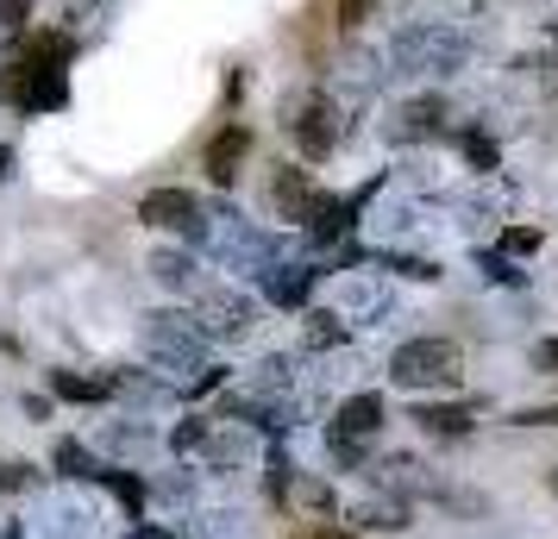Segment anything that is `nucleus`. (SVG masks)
<instances>
[{
	"label": "nucleus",
	"mask_w": 558,
	"mask_h": 539,
	"mask_svg": "<svg viewBox=\"0 0 558 539\" xmlns=\"http://www.w3.org/2000/svg\"><path fill=\"white\" fill-rule=\"evenodd\" d=\"M464 63H471V38L458 26H439V20H408L389 38V70L408 82H446Z\"/></svg>",
	"instance_id": "obj_1"
},
{
	"label": "nucleus",
	"mask_w": 558,
	"mask_h": 539,
	"mask_svg": "<svg viewBox=\"0 0 558 539\" xmlns=\"http://www.w3.org/2000/svg\"><path fill=\"white\" fill-rule=\"evenodd\" d=\"M170 452L177 458H195V470H239L257 452V439L239 420H207V414H195V420H177Z\"/></svg>",
	"instance_id": "obj_2"
},
{
	"label": "nucleus",
	"mask_w": 558,
	"mask_h": 539,
	"mask_svg": "<svg viewBox=\"0 0 558 539\" xmlns=\"http://www.w3.org/2000/svg\"><path fill=\"white\" fill-rule=\"evenodd\" d=\"M138 339H145V352L157 358V370H177V377H189V370H207V333L195 327V314L157 308V314H145Z\"/></svg>",
	"instance_id": "obj_3"
},
{
	"label": "nucleus",
	"mask_w": 558,
	"mask_h": 539,
	"mask_svg": "<svg viewBox=\"0 0 558 539\" xmlns=\"http://www.w3.org/2000/svg\"><path fill=\"white\" fill-rule=\"evenodd\" d=\"M389 377H396V389H414V395L458 389L464 352H458L452 339H408V345H396V358H389Z\"/></svg>",
	"instance_id": "obj_4"
},
{
	"label": "nucleus",
	"mask_w": 558,
	"mask_h": 539,
	"mask_svg": "<svg viewBox=\"0 0 558 539\" xmlns=\"http://www.w3.org/2000/svg\"><path fill=\"white\" fill-rule=\"evenodd\" d=\"M189 302H195V327H202L207 339H227V345H239V339L257 333V302L245 295V289L214 283V277H207Z\"/></svg>",
	"instance_id": "obj_5"
},
{
	"label": "nucleus",
	"mask_w": 558,
	"mask_h": 539,
	"mask_svg": "<svg viewBox=\"0 0 558 539\" xmlns=\"http://www.w3.org/2000/svg\"><path fill=\"white\" fill-rule=\"evenodd\" d=\"M289 132H295V145H302V157H332V145L345 138V107L332 101V95H295L289 101Z\"/></svg>",
	"instance_id": "obj_6"
},
{
	"label": "nucleus",
	"mask_w": 558,
	"mask_h": 539,
	"mask_svg": "<svg viewBox=\"0 0 558 539\" xmlns=\"http://www.w3.org/2000/svg\"><path fill=\"white\" fill-rule=\"evenodd\" d=\"M357 195H320L314 188V201L302 213V232H307V252H332V245H345L357 232Z\"/></svg>",
	"instance_id": "obj_7"
},
{
	"label": "nucleus",
	"mask_w": 558,
	"mask_h": 539,
	"mask_svg": "<svg viewBox=\"0 0 558 539\" xmlns=\"http://www.w3.org/2000/svg\"><path fill=\"white\" fill-rule=\"evenodd\" d=\"M371 489H383V495H402V502H414V495H439L446 489V477H433L427 458H414V452H389V458L371 464Z\"/></svg>",
	"instance_id": "obj_8"
},
{
	"label": "nucleus",
	"mask_w": 558,
	"mask_h": 539,
	"mask_svg": "<svg viewBox=\"0 0 558 539\" xmlns=\"http://www.w3.org/2000/svg\"><path fill=\"white\" fill-rule=\"evenodd\" d=\"M452 101L446 95H408L402 113H396V138H408V145H433V138H452Z\"/></svg>",
	"instance_id": "obj_9"
},
{
	"label": "nucleus",
	"mask_w": 558,
	"mask_h": 539,
	"mask_svg": "<svg viewBox=\"0 0 558 539\" xmlns=\"http://www.w3.org/2000/svg\"><path fill=\"white\" fill-rule=\"evenodd\" d=\"M202 207L207 201L195 195V188H151V195L138 201V220H145L151 232H182V238H189L195 220H202Z\"/></svg>",
	"instance_id": "obj_10"
},
{
	"label": "nucleus",
	"mask_w": 558,
	"mask_h": 539,
	"mask_svg": "<svg viewBox=\"0 0 558 539\" xmlns=\"http://www.w3.org/2000/svg\"><path fill=\"white\" fill-rule=\"evenodd\" d=\"M264 201H270V213H277V220L302 226L307 201H314V182H307L302 163H270V176H264Z\"/></svg>",
	"instance_id": "obj_11"
},
{
	"label": "nucleus",
	"mask_w": 558,
	"mask_h": 539,
	"mask_svg": "<svg viewBox=\"0 0 558 539\" xmlns=\"http://www.w3.org/2000/svg\"><path fill=\"white\" fill-rule=\"evenodd\" d=\"M182 389L170 383V377H157V370H138V364H126V370H113V402H126L132 414H157L170 408Z\"/></svg>",
	"instance_id": "obj_12"
},
{
	"label": "nucleus",
	"mask_w": 558,
	"mask_h": 539,
	"mask_svg": "<svg viewBox=\"0 0 558 539\" xmlns=\"http://www.w3.org/2000/svg\"><path fill=\"white\" fill-rule=\"evenodd\" d=\"M314 277H320V270H307V264H295V257H282V264H270V270L257 277V295H264L270 308H307Z\"/></svg>",
	"instance_id": "obj_13"
},
{
	"label": "nucleus",
	"mask_w": 558,
	"mask_h": 539,
	"mask_svg": "<svg viewBox=\"0 0 558 539\" xmlns=\"http://www.w3.org/2000/svg\"><path fill=\"white\" fill-rule=\"evenodd\" d=\"M345 514L357 520L352 534H402L408 520H414V502H402V495H383V489H364Z\"/></svg>",
	"instance_id": "obj_14"
},
{
	"label": "nucleus",
	"mask_w": 558,
	"mask_h": 539,
	"mask_svg": "<svg viewBox=\"0 0 558 539\" xmlns=\"http://www.w3.org/2000/svg\"><path fill=\"white\" fill-rule=\"evenodd\" d=\"M38 534H45V539H95V502L76 495V489H57Z\"/></svg>",
	"instance_id": "obj_15"
},
{
	"label": "nucleus",
	"mask_w": 558,
	"mask_h": 539,
	"mask_svg": "<svg viewBox=\"0 0 558 539\" xmlns=\"http://www.w3.org/2000/svg\"><path fill=\"white\" fill-rule=\"evenodd\" d=\"M327 433L332 439H357V445H371V439L383 433V395H345L339 408H332V420H327Z\"/></svg>",
	"instance_id": "obj_16"
},
{
	"label": "nucleus",
	"mask_w": 558,
	"mask_h": 539,
	"mask_svg": "<svg viewBox=\"0 0 558 539\" xmlns=\"http://www.w3.org/2000/svg\"><path fill=\"white\" fill-rule=\"evenodd\" d=\"M151 283L157 289H170V295H195V289L207 283V270H202V257L195 252H182V245H163V252H151Z\"/></svg>",
	"instance_id": "obj_17"
},
{
	"label": "nucleus",
	"mask_w": 558,
	"mask_h": 539,
	"mask_svg": "<svg viewBox=\"0 0 558 539\" xmlns=\"http://www.w3.org/2000/svg\"><path fill=\"white\" fill-rule=\"evenodd\" d=\"M389 308H396V302H389V289L371 283V277H345V283H339V314L357 320V327H377Z\"/></svg>",
	"instance_id": "obj_18"
},
{
	"label": "nucleus",
	"mask_w": 558,
	"mask_h": 539,
	"mask_svg": "<svg viewBox=\"0 0 558 539\" xmlns=\"http://www.w3.org/2000/svg\"><path fill=\"white\" fill-rule=\"evenodd\" d=\"M51 395L57 402H82V408H101V402H113V370H51Z\"/></svg>",
	"instance_id": "obj_19"
},
{
	"label": "nucleus",
	"mask_w": 558,
	"mask_h": 539,
	"mask_svg": "<svg viewBox=\"0 0 558 539\" xmlns=\"http://www.w3.org/2000/svg\"><path fill=\"white\" fill-rule=\"evenodd\" d=\"M245 151H252V126H227L214 145H207V176H214V188H232Z\"/></svg>",
	"instance_id": "obj_20"
},
{
	"label": "nucleus",
	"mask_w": 558,
	"mask_h": 539,
	"mask_svg": "<svg viewBox=\"0 0 558 539\" xmlns=\"http://www.w3.org/2000/svg\"><path fill=\"white\" fill-rule=\"evenodd\" d=\"M352 339V320L339 308H307V320H302V345L307 352H339Z\"/></svg>",
	"instance_id": "obj_21"
},
{
	"label": "nucleus",
	"mask_w": 558,
	"mask_h": 539,
	"mask_svg": "<svg viewBox=\"0 0 558 539\" xmlns=\"http://www.w3.org/2000/svg\"><path fill=\"white\" fill-rule=\"evenodd\" d=\"M101 445H107V464H113V458H126V464L157 458V439L145 433L138 420H113V427H101Z\"/></svg>",
	"instance_id": "obj_22"
},
{
	"label": "nucleus",
	"mask_w": 558,
	"mask_h": 539,
	"mask_svg": "<svg viewBox=\"0 0 558 539\" xmlns=\"http://www.w3.org/2000/svg\"><path fill=\"white\" fill-rule=\"evenodd\" d=\"M239 389H257V395H289V389H295V358H289V352L257 358L252 370H245V383H239Z\"/></svg>",
	"instance_id": "obj_23"
},
{
	"label": "nucleus",
	"mask_w": 558,
	"mask_h": 539,
	"mask_svg": "<svg viewBox=\"0 0 558 539\" xmlns=\"http://www.w3.org/2000/svg\"><path fill=\"white\" fill-rule=\"evenodd\" d=\"M101 489H113L120 495V509L126 514H145V502H151V483L138 477V470H126V464H101V477H95Z\"/></svg>",
	"instance_id": "obj_24"
},
{
	"label": "nucleus",
	"mask_w": 558,
	"mask_h": 539,
	"mask_svg": "<svg viewBox=\"0 0 558 539\" xmlns=\"http://www.w3.org/2000/svg\"><path fill=\"white\" fill-rule=\"evenodd\" d=\"M51 464L70 477V483H95V477H101V458H95L82 439H57V445H51Z\"/></svg>",
	"instance_id": "obj_25"
},
{
	"label": "nucleus",
	"mask_w": 558,
	"mask_h": 539,
	"mask_svg": "<svg viewBox=\"0 0 558 539\" xmlns=\"http://www.w3.org/2000/svg\"><path fill=\"white\" fill-rule=\"evenodd\" d=\"M414 420H421V433H427V439H471V427H477V420H471L464 408H446V402L421 408Z\"/></svg>",
	"instance_id": "obj_26"
},
{
	"label": "nucleus",
	"mask_w": 558,
	"mask_h": 539,
	"mask_svg": "<svg viewBox=\"0 0 558 539\" xmlns=\"http://www.w3.org/2000/svg\"><path fill=\"white\" fill-rule=\"evenodd\" d=\"M452 138H458V151L471 157V170H477V176H489V170L502 163V151H496V145H489L483 132H452Z\"/></svg>",
	"instance_id": "obj_27"
},
{
	"label": "nucleus",
	"mask_w": 558,
	"mask_h": 539,
	"mask_svg": "<svg viewBox=\"0 0 558 539\" xmlns=\"http://www.w3.org/2000/svg\"><path fill=\"white\" fill-rule=\"evenodd\" d=\"M295 502H302L307 514H320V520L339 509V502H332V489H327V477H307V470H302V483H295Z\"/></svg>",
	"instance_id": "obj_28"
},
{
	"label": "nucleus",
	"mask_w": 558,
	"mask_h": 539,
	"mask_svg": "<svg viewBox=\"0 0 558 539\" xmlns=\"http://www.w3.org/2000/svg\"><path fill=\"white\" fill-rule=\"evenodd\" d=\"M414 7H427L421 20H439V26H446V20H477L483 13V0H414Z\"/></svg>",
	"instance_id": "obj_29"
},
{
	"label": "nucleus",
	"mask_w": 558,
	"mask_h": 539,
	"mask_svg": "<svg viewBox=\"0 0 558 539\" xmlns=\"http://www.w3.org/2000/svg\"><path fill=\"white\" fill-rule=\"evenodd\" d=\"M477 270L489 277V283H508V289L527 283V270H514V257H502V252H483V257H477Z\"/></svg>",
	"instance_id": "obj_30"
},
{
	"label": "nucleus",
	"mask_w": 558,
	"mask_h": 539,
	"mask_svg": "<svg viewBox=\"0 0 558 539\" xmlns=\"http://www.w3.org/2000/svg\"><path fill=\"white\" fill-rule=\"evenodd\" d=\"M502 257H533L539 252V232L533 226H502V245H496Z\"/></svg>",
	"instance_id": "obj_31"
},
{
	"label": "nucleus",
	"mask_w": 558,
	"mask_h": 539,
	"mask_svg": "<svg viewBox=\"0 0 558 539\" xmlns=\"http://www.w3.org/2000/svg\"><path fill=\"white\" fill-rule=\"evenodd\" d=\"M289 477H295L289 452H270V470H264V483H270V502H289Z\"/></svg>",
	"instance_id": "obj_32"
},
{
	"label": "nucleus",
	"mask_w": 558,
	"mask_h": 539,
	"mask_svg": "<svg viewBox=\"0 0 558 539\" xmlns=\"http://www.w3.org/2000/svg\"><path fill=\"white\" fill-rule=\"evenodd\" d=\"M157 502H189V470H170V477H145Z\"/></svg>",
	"instance_id": "obj_33"
},
{
	"label": "nucleus",
	"mask_w": 558,
	"mask_h": 539,
	"mask_svg": "<svg viewBox=\"0 0 558 539\" xmlns=\"http://www.w3.org/2000/svg\"><path fill=\"white\" fill-rule=\"evenodd\" d=\"M38 483V470L32 464H0V495H20V489Z\"/></svg>",
	"instance_id": "obj_34"
},
{
	"label": "nucleus",
	"mask_w": 558,
	"mask_h": 539,
	"mask_svg": "<svg viewBox=\"0 0 558 539\" xmlns=\"http://www.w3.org/2000/svg\"><path fill=\"white\" fill-rule=\"evenodd\" d=\"M527 364L539 370V377H558V339H539V345L527 352Z\"/></svg>",
	"instance_id": "obj_35"
},
{
	"label": "nucleus",
	"mask_w": 558,
	"mask_h": 539,
	"mask_svg": "<svg viewBox=\"0 0 558 539\" xmlns=\"http://www.w3.org/2000/svg\"><path fill=\"white\" fill-rule=\"evenodd\" d=\"M95 7H107V0H57V13H63V20H70V26H76V20H88V13H95Z\"/></svg>",
	"instance_id": "obj_36"
},
{
	"label": "nucleus",
	"mask_w": 558,
	"mask_h": 539,
	"mask_svg": "<svg viewBox=\"0 0 558 539\" xmlns=\"http://www.w3.org/2000/svg\"><path fill=\"white\" fill-rule=\"evenodd\" d=\"M514 427H558V408H521Z\"/></svg>",
	"instance_id": "obj_37"
},
{
	"label": "nucleus",
	"mask_w": 558,
	"mask_h": 539,
	"mask_svg": "<svg viewBox=\"0 0 558 539\" xmlns=\"http://www.w3.org/2000/svg\"><path fill=\"white\" fill-rule=\"evenodd\" d=\"M26 20V0H0V32H20Z\"/></svg>",
	"instance_id": "obj_38"
},
{
	"label": "nucleus",
	"mask_w": 558,
	"mask_h": 539,
	"mask_svg": "<svg viewBox=\"0 0 558 539\" xmlns=\"http://www.w3.org/2000/svg\"><path fill=\"white\" fill-rule=\"evenodd\" d=\"M295 539H364L352 527H295Z\"/></svg>",
	"instance_id": "obj_39"
},
{
	"label": "nucleus",
	"mask_w": 558,
	"mask_h": 539,
	"mask_svg": "<svg viewBox=\"0 0 558 539\" xmlns=\"http://www.w3.org/2000/svg\"><path fill=\"white\" fill-rule=\"evenodd\" d=\"M132 539H189V534H177V527H132Z\"/></svg>",
	"instance_id": "obj_40"
},
{
	"label": "nucleus",
	"mask_w": 558,
	"mask_h": 539,
	"mask_svg": "<svg viewBox=\"0 0 558 539\" xmlns=\"http://www.w3.org/2000/svg\"><path fill=\"white\" fill-rule=\"evenodd\" d=\"M364 7H371V0H345V26H357V20H364Z\"/></svg>",
	"instance_id": "obj_41"
},
{
	"label": "nucleus",
	"mask_w": 558,
	"mask_h": 539,
	"mask_svg": "<svg viewBox=\"0 0 558 539\" xmlns=\"http://www.w3.org/2000/svg\"><path fill=\"white\" fill-rule=\"evenodd\" d=\"M13 176V151H7V145H0V182Z\"/></svg>",
	"instance_id": "obj_42"
},
{
	"label": "nucleus",
	"mask_w": 558,
	"mask_h": 539,
	"mask_svg": "<svg viewBox=\"0 0 558 539\" xmlns=\"http://www.w3.org/2000/svg\"><path fill=\"white\" fill-rule=\"evenodd\" d=\"M546 489H553V495H558V470H553V477H546Z\"/></svg>",
	"instance_id": "obj_43"
}]
</instances>
